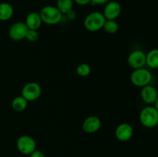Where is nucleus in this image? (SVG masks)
I'll list each match as a JSON object with an SVG mask.
<instances>
[{
    "label": "nucleus",
    "mask_w": 158,
    "mask_h": 157,
    "mask_svg": "<svg viewBox=\"0 0 158 157\" xmlns=\"http://www.w3.org/2000/svg\"><path fill=\"white\" fill-rule=\"evenodd\" d=\"M134 135V129L132 126L127 123H120L115 129V136L119 141L127 142Z\"/></svg>",
    "instance_id": "10"
},
{
    "label": "nucleus",
    "mask_w": 158,
    "mask_h": 157,
    "mask_svg": "<svg viewBox=\"0 0 158 157\" xmlns=\"http://www.w3.org/2000/svg\"><path fill=\"white\" fill-rule=\"evenodd\" d=\"M29 157H46V155H45L44 152H42L41 150L35 149L29 155Z\"/></svg>",
    "instance_id": "22"
},
{
    "label": "nucleus",
    "mask_w": 158,
    "mask_h": 157,
    "mask_svg": "<svg viewBox=\"0 0 158 157\" xmlns=\"http://www.w3.org/2000/svg\"><path fill=\"white\" fill-rule=\"evenodd\" d=\"M103 29L109 34H115L119 30V24L117 20H106Z\"/></svg>",
    "instance_id": "18"
},
{
    "label": "nucleus",
    "mask_w": 158,
    "mask_h": 157,
    "mask_svg": "<svg viewBox=\"0 0 158 157\" xmlns=\"http://www.w3.org/2000/svg\"><path fill=\"white\" fill-rule=\"evenodd\" d=\"M16 146L20 153L29 155L36 149V142L30 135H20L17 139Z\"/></svg>",
    "instance_id": "5"
},
{
    "label": "nucleus",
    "mask_w": 158,
    "mask_h": 157,
    "mask_svg": "<svg viewBox=\"0 0 158 157\" xmlns=\"http://www.w3.org/2000/svg\"><path fill=\"white\" fill-rule=\"evenodd\" d=\"M154 107H155V109H157V110L158 111V97H157V100H156L155 101V103H154Z\"/></svg>",
    "instance_id": "25"
},
{
    "label": "nucleus",
    "mask_w": 158,
    "mask_h": 157,
    "mask_svg": "<svg viewBox=\"0 0 158 157\" xmlns=\"http://www.w3.org/2000/svg\"><path fill=\"white\" fill-rule=\"evenodd\" d=\"M73 2L75 3H77V5H79V6H85L90 4L91 0H73Z\"/></svg>",
    "instance_id": "24"
},
{
    "label": "nucleus",
    "mask_w": 158,
    "mask_h": 157,
    "mask_svg": "<svg viewBox=\"0 0 158 157\" xmlns=\"http://www.w3.org/2000/svg\"><path fill=\"white\" fill-rule=\"evenodd\" d=\"M157 126L158 127V123H157Z\"/></svg>",
    "instance_id": "26"
},
{
    "label": "nucleus",
    "mask_w": 158,
    "mask_h": 157,
    "mask_svg": "<svg viewBox=\"0 0 158 157\" xmlns=\"http://www.w3.org/2000/svg\"><path fill=\"white\" fill-rule=\"evenodd\" d=\"M14 9L10 3H0V21H8L12 17Z\"/></svg>",
    "instance_id": "14"
},
{
    "label": "nucleus",
    "mask_w": 158,
    "mask_h": 157,
    "mask_svg": "<svg viewBox=\"0 0 158 157\" xmlns=\"http://www.w3.org/2000/svg\"><path fill=\"white\" fill-rule=\"evenodd\" d=\"M106 20L103 12H93L85 17L83 25L87 31L96 32L103 29Z\"/></svg>",
    "instance_id": "2"
},
{
    "label": "nucleus",
    "mask_w": 158,
    "mask_h": 157,
    "mask_svg": "<svg viewBox=\"0 0 158 157\" xmlns=\"http://www.w3.org/2000/svg\"><path fill=\"white\" fill-rule=\"evenodd\" d=\"M39 38V33L37 30H33V29H28L26 35V39L30 42H36Z\"/></svg>",
    "instance_id": "20"
},
{
    "label": "nucleus",
    "mask_w": 158,
    "mask_h": 157,
    "mask_svg": "<svg viewBox=\"0 0 158 157\" xmlns=\"http://www.w3.org/2000/svg\"><path fill=\"white\" fill-rule=\"evenodd\" d=\"M76 72L78 75L81 77L88 76L91 73V67L86 63H81L78 65L76 69Z\"/></svg>",
    "instance_id": "19"
},
{
    "label": "nucleus",
    "mask_w": 158,
    "mask_h": 157,
    "mask_svg": "<svg viewBox=\"0 0 158 157\" xmlns=\"http://www.w3.org/2000/svg\"><path fill=\"white\" fill-rule=\"evenodd\" d=\"M11 106L15 112H23L27 108L28 101L22 95H19L12 99Z\"/></svg>",
    "instance_id": "16"
},
{
    "label": "nucleus",
    "mask_w": 158,
    "mask_h": 157,
    "mask_svg": "<svg viewBox=\"0 0 158 157\" xmlns=\"http://www.w3.org/2000/svg\"><path fill=\"white\" fill-rule=\"evenodd\" d=\"M25 24L26 25L29 29H33V30H38L41 27L43 24V21L40 17V12H31L26 15Z\"/></svg>",
    "instance_id": "13"
},
{
    "label": "nucleus",
    "mask_w": 158,
    "mask_h": 157,
    "mask_svg": "<svg viewBox=\"0 0 158 157\" xmlns=\"http://www.w3.org/2000/svg\"><path fill=\"white\" fill-rule=\"evenodd\" d=\"M73 0H57L56 8L63 15H66L73 7Z\"/></svg>",
    "instance_id": "17"
},
{
    "label": "nucleus",
    "mask_w": 158,
    "mask_h": 157,
    "mask_svg": "<svg viewBox=\"0 0 158 157\" xmlns=\"http://www.w3.org/2000/svg\"><path fill=\"white\" fill-rule=\"evenodd\" d=\"M40 15L43 23L49 26H54L61 22L63 15L56 8V6H46L40 11Z\"/></svg>",
    "instance_id": "1"
},
{
    "label": "nucleus",
    "mask_w": 158,
    "mask_h": 157,
    "mask_svg": "<svg viewBox=\"0 0 158 157\" xmlns=\"http://www.w3.org/2000/svg\"><path fill=\"white\" fill-rule=\"evenodd\" d=\"M140 123L146 128H154L158 123V111L154 106L148 105L141 109L139 115Z\"/></svg>",
    "instance_id": "3"
},
{
    "label": "nucleus",
    "mask_w": 158,
    "mask_h": 157,
    "mask_svg": "<svg viewBox=\"0 0 158 157\" xmlns=\"http://www.w3.org/2000/svg\"><path fill=\"white\" fill-rule=\"evenodd\" d=\"M66 18H67V19L70 20V21H73V20H75L76 18H77V13L75 10L72 9V10L69 11V12L66 14Z\"/></svg>",
    "instance_id": "21"
},
{
    "label": "nucleus",
    "mask_w": 158,
    "mask_h": 157,
    "mask_svg": "<svg viewBox=\"0 0 158 157\" xmlns=\"http://www.w3.org/2000/svg\"><path fill=\"white\" fill-rule=\"evenodd\" d=\"M101 127V121L100 118L96 115H89L85 119L82 124V129L83 132L88 134L95 133L100 130Z\"/></svg>",
    "instance_id": "11"
},
{
    "label": "nucleus",
    "mask_w": 158,
    "mask_h": 157,
    "mask_svg": "<svg viewBox=\"0 0 158 157\" xmlns=\"http://www.w3.org/2000/svg\"><path fill=\"white\" fill-rule=\"evenodd\" d=\"M153 79V75L151 71L147 68H140L134 69L131 74V82L137 87H143L150 85Z\"/></svg>",
    "instance_id": "4"
},
{
    "label": "nucleus",
    "mask_w": 158,
    "mask_h": 157,
    "mask_svg": "<svg viewBox=\"0 0 158 157\" xmlns=\"http://www.w3.org/2000/svg\"><path fill=\"white\" fill-rule=\"evenodd\" d=\"M141 99L148 105L154 104L158 97L157 89L151 85H148L141 88L140 91Z\"/></svg>",
    "instance_id": "12"
},
{
    "label": "nucleus",
    "mask_w": 158,
    "mask_h": 157,
    "mask_svg": "<svg viewBox=\"0 0 158 157\" xmlns=\"http://www.w3.org/2000/svg\"><path fill=\"white\" fill-rule=\"evenodd\" d=\"M122 8L117 1H110L105 4L103 14L106 20H116L121 14Z\"/></svg>",
    "instance_id": "9"
},
{
    "label": "nucleus",
    "mask_w": 158,
    "mask_h": 157,
    "mask_svg": "<svg viewBox=\"0 0 158 157\" xmlns=\"http://www.w3.org/2000/svg\"><path fill=\"white\" fill-rule=\"evenodd\" d=\"M42 95V87L39 83L30 82L24 85L22 89L21 95L28 102H32L38 99Z\"/></svg>",
    "instance_id": "6"
},
{
    "label": "nucleus",
    "mask_w": 158,
    "mask_h": 157,
    "mask_svg": "<svg viewBox=\"0 0 158 157\" xmlns=\"http://www.w3.org/2000/svg\"><path fill=\"white\" fill-rule=\"evenodd\" d=\"M28 29L24 22H16L9 28V36L14 41H21L26 38Z\"/></svg>",
    "instance_id": "8"
},
{
    "label": "nucleus",
    "mask_w": 158,
    "mask_h": 157,
    "mask_svg": "<svg viewBox=\"0 0 158 157\" xmlns=\"http://www.w3.org/2000/svg\"><path fill=\"white\" fill-rule=\"evenodd\" d=\"M127 63L133 69H140L146 66V53L142 50H134L129 54Z\"/></svg>",
    "instance_id": "7"
},
{
    "label": "nucleus",
    "mask_w": 158,
    "mask_h": 157,
    "mask_svg": "<svg viewBox=\"0 0 158 157\" xmlns=\"http://www.w3.org/2000/svg\"><path fill=\"white\" fill-rule=\"evenodd\" d=\"M146 65L150 69H158V49H153L146 53Z\"/></svg>",
    "instance_id": "15"
},
{
    "label": "nucleus",
    "mask_w": 158,
    "mask_h": 157,
    "mask_svg": "<svg viewBox=\"0 0 158 157\" xmlns=\"http://www.w3.org/2000/svg\"><path fill=\"white\" fill-rule=\"evenodd\" d=\"M110 0H91L90 3L93 6H100V5H105L110 2Z\"/></svg>",
    "instance_id": "23"
}]
</instances>
